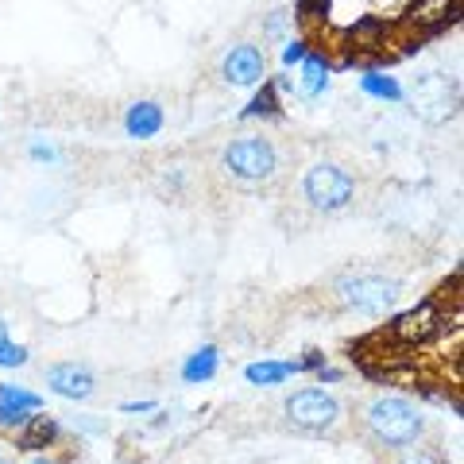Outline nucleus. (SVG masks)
I'll return each mask as SVG.
<instances>
[{
	"label": "nucleus",
	"mask_w": 464,
	"mask_h": 464,
	"mask_svg": "<svg viewBox=\"0 0 464 464\" xmlns=\"http://www.w3.org/2000/svg\"><path fill=\"white\" fill-rule=\"evenodd\" d=\"M217 372H221V348H217V344H201V348H194V353L182 360V383L186 387L209 383Z\"/></svg>",
	"instance_id": "obj_13"
},
{
	"label": "nucleus",
	"mask_w": 464,
	"mask_h": 464,
	"mask_svg": "<svg viewBox=\"0 0 464 464\" xmlns=\"http://www.w3.org/2000/svg\"><path fill=\"white\" fill-rule=\"evenodd\" d=\"M27 155L35 159V163H58V148H51V143H32V148H27Z\"/></svg>",
	"instance_id": "obj_23"
},
{
	"label": "nucleus",
	"mask_w": 464,
	"mask_h": 464,
	"mask_svg": "<svg viewBox=\"0 0 464 464\" xmlns=\"http://www.w3.org/2000/svg\"><path fill=\"white\" fill-rule=\"evenodd\" d=\"M364 426L383 449H411L426 430L422 411L402 395H375L364 406Z\"/></svg>",
	"instance_id": "obj_1"
},
{
	"label": "nucleus",
	"mask_w": 464,
	"mask_h": 464,
	"mask_svg": "<svg viewBox=\"0 0 464 464\" xmlns=\"http://www.w3.org/2000/svg\"><path fill=\"white\" fill-rule=\"evenodd\" d=\"M360 90H364L368 97H375V101H391V105H399V101L406 97L399 78L383 74V70H368V74H360Z\"/></svg>",
	"instance_id": "obj_18"
},
{
	"label": "nucleus",
	"mask_w": 464,
	"mask_h": 464,
	"mask_svg": "<svg viewBox=\"0 0 464 464\" xmlns=\"http://www.w3.org/2000/svg\"><path fill=\"white\" fill-rule=\"evenodd\" d=\"M221 167L237 182H271L279 174V151L267 136H240L221 151Z\"/></svg>",
	"instance_id": "obj_3"
},
{
	"label": "nucleus",
	"mask_w": 464,
	"mask_h": 464,
	"mask_svg": "<svg viewBox=\"0 0 464 464\" xmlns=\"http://www.w3.org/2000/svg\"><path fill=\"white\" fill-rule=\"evenodd\" d=\"M27 360H32V353H27L24 344H16V341H0V368H24Z\"/></svg>",
	"instance_id": "obj_20"
},
{
	"label": "nucleus",
	"mask_w": 464,
	"mask_h": 464,
	"mask_svg": "<svg viewBox=\"0 0 464 464\" xmlns=\"http://www.w3.org/2000/svg\"><path fill=\"white\" fill-rule=\"evenodd\" d=\"M344 43H348L353 51H383V47H387V24L375 20V16L356 20V24L344 32Z\"/></svg>",
	"instance_id": "obj_16"
},
{
	"label": "nucleus",
	"mask_w": 464,
	"mask_h": 464,
	"mask_svg": "<svg viewBox=\"0 0 464 464\" xmlns=\"http://www.w3.org/2000/svg\"><path fill=\"white\" fill-rule=\"evenodd\" d=\"M306 54H310V43H306V39H290L286 47H283V66H295V63H302Z\"/></svg>",
	"instance_id": "obj_21"
},
{
	"label": "nucleus",
	"mask_w": 464,
	"mask_h": 464,
	"mask_svg": "<svg viewBox=\"0 0 464 464\" xmlns=\"http://www.w3.org/2000/svg\"><path fill=\"white\" fill-rule=\"evenodd\" d=\"M399 464H445L438 453H430V449H402Z\"/></svg>",
	"instance_id": "obj_22"
},
{
	"label": "nucleus",
	"mask_w": 464,
	"mask_h": 464,
	"mask_svg": "<svg viewBox=\"0 0 464 464\" xmlns=\"http://www.w3.org/2000/svg\"><path fill=\"white\" fill-rule=\"evenodd\" d=\"M286 422L302 433H333L344 422V406L337 395H329L322 387H302L283 402Z\"/></svg>",
	"instance_id": "obj_4"
},
{
	"label": "nucleus",
	"mask_w": 464,
	"mask_h": 464,
	"mask_svg": "<svg viewBox=\"0 0 464 464\" xmlns=\"http://www.w3.org/2000/svg\"><path fill=\"white\" fill-rule=\"evenodd\" d=\"M317 380H322V383H341L344 372L341 368H317Z\"/></svg>",
	"instance_id": "obj_26"
},
{
	"label": "nucleus",
	"mask_w": 464,
	"mask_h": 464,
	"mask_svg": "<svg viewBox=\"0 0 464 464\" xmlns=\"http://www.w3.org/2000/svg\"><path fill=\"white\" fill-rule=\"evenodd\" d=\"M163 124H167V112L159 101H132V105L124 109V132L128 140H155L159 132H163Z\"/></svg>",
	"instance_id": "obj_11"
},
{
	"label": "nucleus",
	"mask_w": 464,
	"mask_h": 464,
	"mask_svg": "<svg viewBox=\"0 0 464 464\" xmlns=\"http://www.w3.org/2000/svg\"><path fill=\"white\" fill-rule=\"evenodd\" d=\"M54 441H58V422H54L51 414L39 411V414H32L20 426V449H32V453H35V449H47Z\"/></svg>",
	"instance_id": "obj_17"
},
{
	"label": "nucleus",
	"mask_w": 464,
	"mask_h": 464,
	"mask_svg": "<svg viewBox=\"0 0 464 464\" xmlns=\"http://www.w3.org/2000/svg\"><path fill=\"white\" fill-rule=\"evenodd\" d=\"M275 112H279V82H264V90L252 97L244 116H275Z\"/></svg>",
	"instance_id": "obj_19"
},
{
	"label": "nucleus",
	"mask_w": 464,
	"mask_h": 464,
	"mask_svg": "<svg viewBox=\"0 0 464 464\" xmlns=\"http://www.w3.org/2000/svg\"><path fill=\"white\" fill-rule=\"evenodd\" d=\"M121 411H124V414H151V411H155V402H124Z\"/></svg>",
	"instance_id": "obj_27"
},
{
	"label": "nucleus",
	"mask_w": 464,
	"mask_h": 464,
	"mask_svg": "<svg viewBox=\"0 0 464 464\" xmlns=\"http://www.w3.org/2000/svg\"><path fill=\"white\" fill-rule=\"evenodd\" d=\"M298 5H302V12H314V16H325L333 0H298Z\"/></svg>",
	"instance_id": "obj_25"
},
{
	"label": "nucleus",
	"mask_w": 464,
	"mask_h": 464,
	"mask_svg": "<svg viewBox=\"0 0 464 464\" xmlns=\"http://www.w3.org/2000/svg\"><path fill=\"white\" fill-rule=\"evenodd\" d=\"M47 391L58 395V399L85 402V399H93V391H97V375L85 364H74V360H66V364H51L47 368Z\"/></svg>",
	"instance_id": "obj_9"
},
{
	"label": "nucleus",
	"mask_w": 464,
	"mask_h": 464,
	"mask_svg": "<svg viewBox=\"0 0 464 464\" xmlns=\"http://www.w3.org/2000/svg\"><path fill=\"white\" fill-rule=\"evenodd\" d=\"M286 24H290L286 12H271V20H267V39H283V35H286Z\"/></svg>",
	"instance_id": "obj_24"
},
{
	"label": "nucleus",
	"mask_w": 464,
	"mask_h": 464,
	"mask_svg": "<svg viewBox=\"0 0 464 464\" xmlns=\"http://www.w3.org/2000/svg\"><path fill=\"white\" fill-rule=\"evenodd\" d=\"M457 16V0H414L411 8H406V24L422 27V32H433V27H441Z\"/></svg>",
	"instance_id": "obj_14"
},
{
	"label": "nucleus",
	"mask_w": 464,
	"mask_h": 464,
	"mask_svg": "<svg viewBox=\"0 0 464 464\" xmlns=\"http://www.w3.org/2000/svg\"><path fill=\"white\" fill-rule=\"evenodd\" d=\"M32 464H54V460H32Z\"/></svg>",
	"instance_id": "obj_29"
},
{
	"label": "nucleus",
	"mask_w": 464,
	"mask_h": 464,
	"mask_svg": "<svg viewBox=\"0 0 464 464\" xmlns=\"http://www.w3.org/2000/svg\"><path fill=\"white\" fill-rule=\"evenodd\" d=\"M441 325H445V317L438 310V302H422V306L406 310L391 322V337L402 341V344H426V341L438 337Z\"/></svg>",
	"instance_id": "obj_8"
},
{
	"label": "nucleus",
	"mask_w": 464,
	"mask_h": 464,
	"mask_svg": "<svg viewBox=\"0 0 464 464\" xmlns=\"http://www.w3.org/2000/svg\"><path fill=\"white\" fill-rule=\"evenodd\" d=\"M221 78L237 90H252V85L267 82V54L256 43H237L221 58Z\"/></svg>",
	"instance_id": "obj_7"
},
{
	"label": "nucleus",
	"mask_w": 464,
	"mask_h": 464,
	"mask_svg": "<svg viewBox=\"0 0 464 464\" xmlns=\"http://www.w3.org/2000/svg\"><path fill=\"white\" fill-rule=\"evenodd\" d=\"M411 105L426 124H445L449 116H457V109H460V85L449 74H441V70H430V74L414 82Z\"/></svg>",
	"instance_id": "obj_6"
},
{
	"label": "nucleus",
	"mask_w": 464,
	"mask_h": 464,
	"mask_svg": "<svg viewBox=\"0 0 464 464\" xmlns=\"http://www.w3.org/2000/svg\"><path fill=\"white\" fill-rule=\"evenodd\" d=\"M337 302L364 317H383L399 306L402 298V283L391 279V275L380 271H353V275H341L337 279Z\"/></svg>",
	"instance_id": "obj_2"
},
{
	"label": "nucleus",
	"mask_w": 464,
	"mask_h": 464,
	"mask_svg": "<svg viewBox=\"0 0 464 464\" xmlns=\"http://www.w3.org/2000/svg\"><path fill=\"white\" fill-rule=\"evenodd\" d=\"M0 341H8V322L5 317H0Z\"/></svg>",
	"instance_id": "obj_28"
},
{
	"label": "nucleus",
	"mask_w": 464,
	"mask_h": 464,
	"mask_svg": "<svg viewBox=\"0 0 464 464\" xmlns=\"http://www.w3.org/2000/svg\"><path fill=\"white\" fill-rule=\"evenodd\" d=\"M43 411V399L35 391L16 387V383H0V426L5 430H20L27 418Z\"/></svg>",
	"instance_id": "obj_10"
},
{
	"label": "nucleus",
	"mask_w": 464,
	"mask_h": 464,
	"mask_svg": "<svg viewBox=\"0 0 464 464\" xmlns=\"http://www.w3.org/2000/svg\"><path fill=\"white\" fill-rule=\"evenodd\" d=\"M302 360H256V364L244 368V380L252 387H283L290 375H302Z\"/></svg>",
	"instance_id": "obj_12"
},
{
	"label": "nucleus",
	"mask_w": 464,
	"mask_h": 464,
	"mask_svg": "<svg viewBox=\"0 0 464 464\" xmlns=\"http://www.w3.org/2000/svg\"><path fill=\"white\" fill-rule=\"evenodd\" d=\"M302 78H298V93L306 97V101H314V97H322L325 90H329V58L325 54H317V51H310L306 58H302Z\"/></svg>",
	"instance_id": "obj_15"
},
{
	"label": "nucleus",
	"mask_w": 464,
	"mask_h": 464,
	"mask_svg": "<svg viewBox=\"0 0 464 464\" xmlns=\"http://www.w3.org/2000/svg\"><path fill=\"white\" fill-rule=\"evenodd\" d=\"M302 198L317 213H341L353 206L356 198V179L337 163H314L302 174Z\"/></svg>",
	"instance_id": "obj_5"
}]
</instances>
